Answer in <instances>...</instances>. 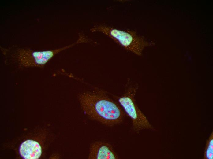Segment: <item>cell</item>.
Segmentation results:
<instances>
[{"label":"cell","instance_id":"obj_1","mask_svg":"<svg viewBox=\"0 0 213 159\" xmlns=\"http://www.w3.org/2000/svg\"><path fill=\"white\" fill-rule=\"evenodd\" d=\"M79 100L85 113L93 120L109 126L123 120L125 113L122 108L102 91L83 93Z\"/></svg>","mask_w":213,"mask_h":159},{"label":"cell","instance_id":"obj_2","mask_svg":"<svg viewBox=\"0 0 213 159\" xmlns=\"http://www.w3.org/2000/svg\"><path fill=\"white\" fill-rule=\"evenodd\" d=\"M51 50L38 51L13 46L8 48L0 47L5 57V63L13 65L19 69L43 68L56 54L73 45Z\"/></svg>","mask_w":213,"mask_h":159},{"label":"cell","instance_id":"obj_3","mask_svg":"<svg viewBox=\"0 0 213 159\" xmlns=\"http://www.w3.org/2000/svg\"><path fill=\"white\" fill-rule=\"evenodd\" d=\"M91 30L103 33L126 50L137 55H141L144 47L148 45L144 38L135 31L121 30L104 25L96 26Z\"/></svg>","mask_w":213,"mask_h":159},{"label":"cell","instance_id":"obj_4","mask_svg":"<svg viewBox=\"0 0 213 159\" xmlns=\"http://www.w3.org/2000/svg\"><path fill=\"white\" fill-rule=\"evenodd\" d=\"M136 86H131L125 93L118 98V102L125 113L131 119L134 130L152 129L153 127L136 104L134 97Z\"/></svg>","mask_w":213,"mask_h":159},{"label":"cell","instance_id":"obj_5","mask_svg":"<svg viewBox=\"0 0 213 159\" xmlns=\"http://www.w3.org/2000/svg\"><path fill=\"white\" fill-rule=\"evenodd\" d=\"M91 159H116L118 157L108 143L96 142L92 144L88 157Z\"/></svg>","mask_w":213,"mask_h":159},{"label":"cell","instance_id":"obj_6","mask_svg":"<svg viewBox=\"0 0 213 159\" xmlns=\"http://www.w3.org/2000/svg\"><path fill=\"white\" fill-rule=\"evenodd\" d=\"M21 156L25 159H37L42 153L41 148L37 142L31 140L23 142L19 148Z\"/></svg>","mask_w":213,"mask_h":159},{"label":"cell","instance_id":"obj_7","mask_svg":"<svg viewBox=\"0 0 213 159\" xmlns=\"http://www.w3.org/2000/svg\"><path fill=\"white\" fill-rule=\"evenodd\" d=\"M213 135L212 132L207 141L204 153V158L213 159Z\"/></svg>","mask_w":213,"mask_h":159}]
</instances>
